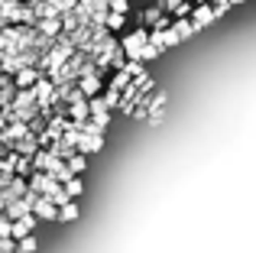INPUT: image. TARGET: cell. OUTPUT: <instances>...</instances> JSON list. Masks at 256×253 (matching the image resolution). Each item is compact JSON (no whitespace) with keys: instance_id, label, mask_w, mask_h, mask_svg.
I'll return each mask as SVG.
<instances>
[{"instance_id":"obj_1","label":"cell","mask_w":256,"mask_h":253,"mask_svg":"<svg viewBox=\"0 0 256 253\" xmlns=\"http://www.w3.org/2000/svg\"><path fill=\"white\" fill-rule=\"evenodd\" d=\"M152 91H156V78H152L150 72L136 75V78H133V82L126 84L124 91H120V108H117V110H120V114H126V117H130L133 110H136L140 104H143V98H150Z\"/></svg>"},{"instance_id":"obj_2","label":"cell","mask_w":256,"mask_h":253,"mask_svg":"<svg viewBox=\"0 0 256 253\" xmlns=\"http://www.w3.org/2000/svg\"><path fill=\"white\" fill-rule=\"evenodd\" d=\"M72 56H75L72 42H68L65 36H58V39H56V46H52V49L46 52V56H39V65H36V72H39V75H46V78H52V75H56V72L65 65V62H68Z\"/></svg>"},{"instance_id":"obj_3","label":"cell","mask_w":256,"mask_h":253,"mask_svg":"<svg viewBox=\"0 0 256 253\" xmlns=\"http://www.w3.org/2000/svg\"><path fill=\"white\" fill-rule=\"evenodd\" d=\"M166 104H169V94H166V91H152L150 98H143V104H140V108H143V114H146V124L150 126H159L162 124V117H166Z\"/></svg>"},{"instance_id":"obj_4","label":"cell","mask_w":256,"mask_h":253,"mask_svg":"<svg viewBox=\"0 0 256 253\" xmlns=\"http://www.w3.org/2000/svg\"><path fill=\"white\" fill-rule=\"evenodd\" d=\"M146 42H150V39H146V30L140 26V30H130V32L124 36V42H120V52L126 56V62H140V52H143Z\"/></svg>"},{"instance_id":"obj_5","label":"cell","mask_w":256,"mask_h":253,"mask_svg":"<svg viewBox=\"0 0 256 253\" xmlns=\"http://www.w3.org/2000/svg\"><path fill=\"white\" fill-rule=\"evenodd\" d=\"M32 98H36V108L39 110H49L52 98H56V84H52L46 75H39V82L32 84Z\"/></svg>"},{"instance_id":"obj_6","label":"cell","mask_w":256,"mask_h":253,"mask_svg":"<svg viewBox=\"0 0 256 253\" xmlns=\"http://www.w3.org/2000/svg\"><path fill=\"white\" fill-rule=\"evenodd\" d=\"M188 23H192V30H194V32H201L204 26H211V23H214V10H211V4L192 6V13H188Z\"/></svg>"},{"instance_id":"obj_7","label":"cell","mask_w":256,"mask_h":253,"mask_svg":"<svg viewBox=\"0 0 256 253\" xmlns=\"http://www.w3.org/2000/svg\"><path fill=\"white\" fill-rule=\"evenodd\" d=\"M32 218H36V221H56L58 208L49 202V198H36V202H32Z\"/></svg>"},{"instance_id":"obj_8","label":"cell","mask_w":256,"mask_h":253,"mask_svg":"<svg viewBox=\"0 0 256 253\" xmlns=\"http://www.w3.org/2000/svg\"><path fill=\"white\" fill-rule=\"evenodd\" d=\"M36 108V98H32V88H20L16 94H13V104L10 110H32Z\"/></svg>"},{"instance_id":"obj_9","label":"cell","mask_w":256,"mask_h":253,"mask_svg":"<svg viewBox=\"0 0 256 253\" xmlns=\"http://www.w3.org/2000/svg\"><path fill=\"white\" fill-rule=\"evenodd\" d=\"M100 150H104V136H84V133H82V143H78V156H91V152H100Z\"/></svg>"},{"instance_id":"obj_10","label":"cell","mask_w":256,"mask_h":253,"mask_svg":"<svg viewBox=\"0 0 256 253\" xmlns=\"http://www.w3.org/2000/svg\"><path fill=\"white\" fill-rule=\"evenodd\" d=\"M10 82H13V88H16V91H20V88H32V84L39 82V72H36V68H20L16 75L10 78Z\"/></svg>"},{"instance_id":"obj_11","label":"cell","mask_w":256,"mask_h":253,"mask_svg":"<svg viewBox=\"0 0 256 253\" xmlns=\"http://www.w3.org/2000/svg\"><path fill=\"white\" fill-rule=\"evenodd\" d=\"M10 152H16V156H26V159H32L39 152V143H36V136H26V140H20V143H13V150Z\"/></svg>"},{"instance_id":"obj_12","label":"cell","mask_w":256,"mask_h":253,"mask_svg":"<svg viewBox=\"0 0 256 253\" xmlns=\"http://www.w3.org/2000/svg\"><path fill=\"white\" fill-rule=\"evenodd\" d=\"M169 30L175 32V39H178V42H188V39L194 36V30H192V23H188V20H172Z\"/></svg>"},{"instance_id":"obj_13","label":"cell","mask_w":256,"mask_h":253,"mask_svg":"<svg viewBox=\"0 0 256 253\" xmlns=\"http://www.w3.org/2000/svg\"><path fill=\"white\" fill-rule=\"evenodd\" d=\"M62 192H65V195H68V202H75V198H82V192H84V182H82V178H78V176H72L68 182L62 185Z\"/></svg>"},{"instance_id":"obj_14","label":"cell","mask_w":256,"mask_h":253,"mask_svg":"<svg viewBox=\"0 0 256 253\" xmlns=\"http://www.w3.org/2000/svg\"><path fill=\"white\" fill-rule=\"evenodd\" d=\"M78 214H82V211H78V204H75V202H68V204H62V208H58V218H56V221L72 224V221H78Z\"/></svg>"},{"instance_id":"obj_15","label":"cell","mask_w":256,"mask_h":253,"mask_svg":"<svg viewBox=\"0 0 256 253\" xmlns=\"http://www.w3.org/2000/svg\"><path fill=\"white\" fill-rule=\"evenodd\" d=\"M159 16H162V10H159V4H150V6H146L143 13H140V20H143V30H150V26L156 23Z\"/></svg>"},{"instance_id":"obj_16","label":"cell","mask_w":256,"mask_h":253,"mask_svg":"<svg viewBox=\"0 0 256 253\" xmlns=\"http://www.w3.org/2000/svg\"><path fill=\"white\" fill-rule=\"evenodd\" d=\"M124 26H126V16H120V13H107V20H104V30L110 32V36H114V32H120Z\"/></svg>"},{"instance_id":"obj_17","label":"cell","mask_w":256,"mask_h":253,"mask_svg":"<svg viewBox=\"0 0 256 253\" xmlns=\"http://www.w3.org/2000/svg\"><path fill=\"white\" fill-rule=\"evenodd\" d=\"M65 169H68L72 176H78V178H82V172L88 169V159H84V156H78V152H75V156H72L68 162H65Z\"/></svg>"},{"instance_id":"obj_18","label":"cell","mask_w":256,"mask_h":253,"mask_svg":"<svg viewBox=\"0 0 256 253\" xmlns=\"http://www.w3.org/2000/svg\"><path fill=\"white\" fill-rule=\"evenodd\" d=\"M6 192H10L13 198H23L26 192H30V185H26V178H20V176H13V182L6 185Z\"/></svg>"},{"instance_id":"obj_19","label":"cell","mask_w":256,"mask_h":253,"mask_svg":"<svg viewBox=\"0 0 256 253\" xmlns=\"http://www.w3.org/2000/svg\"><path fill=\"white\" fill-rule=\"evenodd\" d=\"M104 84H107L110 91H117V94H120V91H124L126 84H130V78H126L124 72H114V75H110V82H104Z\"/></svg>"},{"instance_id":"obj_20","label":"cell","mask_w":256,"mask_h":253,"mask_svg":"<svg viewBox=\"0 0 256 253\" xmlns=\"http://www.w3.org/2000/svg\"><path fill=\"white\" fill-rule=\"evenodd\" d=\"M36 247H39V240H36V237H23V240H16V250H13V253H36Z\"/></svg>"},{"instance_id":"obj_21","label":"cell","mask_w":256,"mask_h":253,"mask_svg":"<svg viewBox=\"0 0 256 253\" xmlns=\"http://www.w3.org/2000/svg\"><path fill=\"white\" fill-rule=\"evenodd\" d=\"M159 56H162V52H159V49H152V46L146 42V46H143V52H140V65L152 62V58H159Z\"/></svg>"},{"instance_id":"obj_22","label":"cell","mask_w":256,"mask_h":253,"mask_svg":"<svg viewBox=\"0 0 256 253\" xmlns=\"http://www.w3.org/2000/svg\"><path fill=\"white\" fill-rule=\"evenodd\" d=\"M120 72H124V75H126V78H130V82H133V78H136V75H143L146 68H143V65H140V62H126V65H124V68H120Z\"/></svg>"},{"instance_id":"obj_23","label":"cell","mask_w":256,"mask_h":253,"mask_svg":"<svg viewBox=\"0 0 256 253\" xmlns=\"http://www.w3.org/2000/svg\"><path fill=\"white\" fill-rule=\"evenodd\" d=\"M169 26H172V16H169V13H162V16H159L156 23L150 26V30H159V32H166V30H169Z\"/></svg>"},{"instance_id":"obj_24","label":"cell","mask_w":256,"mask_h":253,"mask_svg":"<svg viewBox=\"0 0 256 253\" xmlns=\"http://www.w3.org/2000/svg\"><path fill=\"white\" fill-rule=\"evenodd\" d=\"M10 224L13 221H6V218L0 214V240H6V237H10Z\"/></svg>"},{"instance_id":"obj_25","label":"cell","mask_w":256,"mask_h":253,"mask_svg":"<svg viewBox=\"0 0 256 253\" xmlns=\"http://www.w3.org/2000/svg\"><path fill=\"white\" fill-rule=\"evenodd\" d=\"M4 30H6V20H4V16H0V32H4Z\"/></svg>"},{"instance_id":"obj_26","label":"cell","mask_w":256,"mask_h":253,"mask_svg":"<svg viewBox=\"0 0 256 253\" xmlns=\"http://www.w3.org/2000/svg\"><path fill=\"white\" fill-rule=\"evenodd\" d=\"M227 4H230V6H237V4H244V0H227Z\"/></svg>"}]
</instances>
